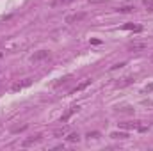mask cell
<instances>
[{
    "mask_svg": "<svg viewBox=\"0 0 153 151\" xmlns=\"http://www.w3.org/2000/svg\"><path fill=\"white\" fill-rule=\"evenodd\" d=\"M89 84H91V80H84V82H82V84H80V85H76L75 89H73V91H71V94H75V93H78V91H82V89H85V87H87V85H89Z\"/></svg>",
    "mask_w": 153,
    "mask_h": 151,
    "instance_id": "52a82bcc",
    "label": "cell"
},
{
    "mask_svg": "<svg viewBox=\"0 0 153 151\" xmlns=\"http://www.w3.org/2000/svg\"><path fill=\"white\" fill-rule=\"evenodd\" d=\"M68 141H70V142H78V141H80V135H78V133H70V135H68Z\"/></svg>",
    "mask_w": 153,
    "mask_h": 151,
    "instance_id": "7c38bea8",
    "label": "cell"
},
{
    "mask_svg": "<svg viewBox=\"0 0 153 151\" xmlns=\"http://www.w3.org/2000/svg\"><path fill=\"white\" fill-rule=\"evenodd\" d=\"M143 4L146 5L148 11H153V0H143Z\"/></svg>",
    "mask_w": 153,
    "mask_h": 151,
    "instance_id": "9a60e30c",
    "label": "cell"
},
{
    "mask_svg": "<svg viewBox=\"0 0 153 151\" xmlns=\"http://www.w3.org/2000/svg\"><path fill=\"white\" fill-rule=\"evenodd\" d=\"M75 112H78V107H71L70 110H66V114L61 117V123H66V121H68V119H70V117H71Z\"/></svg>",
    "mask_w": 153,
    "mask_h": 151,
    "instance_id": "5b68a950",
    "label": "cell"
},
{
    "mask_svg": "<svg viewBox=\"0 0 153 151\" xmlns=\"http://www.w3.org/2000/svg\"><path fill=\"white\" fill-rule=\"evenodd\" d=\"M153 91V84H148L146 87H144V93H152Z\"/></svg>",
    "mask_w": 153,
    "mask_h": 151,
    "instance_id": "d6986e66",
    "label": "cell"
},
{
    "mask_svg": "<svg viewBox=\"0 0 153 151\" xmlns=\"http://www.w3.org/2000/svg\"><path fill=\"white\" fill-rule=\"evenodd\" d=\"M85 18V13H75V14H70L66 16V23H78Z\"/></svg>",
    "mask_w": 153,
    "mask_h": 151,
    "instance_id": "277c9868",
    "label": "cell"
},
{
    "mask_svg": "<svg viewBox=\"0 0 153 151\" xmlns=\"http://www.w3.org/2000/svg\"><path fill=\"white\" fill-rule=\"evenodd\" d=\"M123 29H126V30H135V32H141V30H143L141 25H134V23H126Z\"/></svg>",
    "mask_w": 153,
    "mask_h": 151,
    "instance_id": "9c48e42d",
    "label": "cell"
},
{
    "mask_svg": "<svg viewBox=\"0 0 153 151\" xmlns=\"http://www.w3.org/2000/svg\"><path fill=\"white\" fill-rule=\"evenodd\" d=\"M68 132H70V130H68V126H62V128L55 130V132H53V135H55V137H64Z\"/></svg>",
    "mask_w": 153,
    "mask_h": 151,
    "instance_id": "30bf717a",
    "label": "cell"
},
{
    "mask_svg": "<svg viewBox=\"0 0 153 151\" xmlns=\"http://www.w3.org/2000/svg\"><path fill=\"white\" fill-rule=\"evenodd\" d=\"M132 84V78L130 76H125V78H121L117 84H116V87H126V85H130Z\"/></svg>",
    "mask_w": 153,
    "mask_h": 151,
    "instance_id": "8992f818",
    "label": "cell"
},
{
    "mask_svg": "<svg viewBox=\"0 0 153 151\" xmlns=\"http://www.w3.org/2000/svg\"><path fill=\"white\" fill-rule=\"evenodd\" d=\"M46 59H50V52H48V50H38V52H34V55L30 57V62H32V64H41V62H45Z\"/></svg>",
    "mask_w": 153,
    "mask_h": 151,
    "instance_id": "6da1fadb",
    "label": "cell"
},
{
    "mask_svg": "<svg viewBox=\"0 0 153 151\" xmlns=\"http://www.w3.org/2000/svg\"><path fill=\"white\" fill-rule=\"evenodd\" d=\"M70 2H73V0H59L57 4H70Z\"/></svg>",
    "mask_w": 153,
    "mask_h": 151,
    "instance_id": "44dd1931",
    "label": "cell"
},
{
    "mask_svg": "<svg viewBox=\"0 0 153 151\" xmlns=\"http://www.w3.org/2000/svg\"><path fill=\"white\" fill-rule=\"evenodd\" d=\"M111 137H112V139H126L128 133H125V132H112Z\"/></svg>",
    "mask_w": 153,
    "mask_h": 151,
    "instance_id": "8fae6325",
    "label": "cell"
},
{
    "mask_svg": "<svg viewBox=\"0 0 153 151\" xmlns=\"http://www.w3.org/2000/svg\"><path fill=\"white\" fill-rule=\"evenodd\" d=\"M125 130H137V132H148L146 124H141V121H134V123H121L119 124Z\"/></svg>",
    "mask_w": 153,
    "mask_h": 151,
    "instance_id": "7a4b0ae2",
    "label": "cell"
},
{
    "mask_svg": "<svg viewBox=\"0 0 153 151\" xmlns=\"http://www.w3.org/2000/svg\"><path fill=\"white\" fill-rule=\"evenodd\" d=\"M119 112H126V114H132V112H134V109H130V107H123V109H119Z\"/></svg>",
    "mask_w": 153,
    "mask_h": 151,
    "instance_id": "e0dca14e",
    "label": "cell"
},
{
    "mask_svg": "<svg viewBox=\"0 0 153 151\" xmlns=\"http://www.w3.org/2000/svg\"><path fill=\"white\" fill-rule=\"evenodd\" d=\"M41 141V135H36V137H32V139H27V141H23V146L27 148V146H30V144H36Z\"/></svg>",
    "mask_w": 153,
    "mask_h": 151,
    "instance_id": "ba28073f",
    "label": "cell"
},
{
    "mask_svg": "<svg viewBox=\"0 0 153 151\" xmlns=\"http://www.w3.org/2000/svg\"><path fill=\"white\" fill-rule=\"evenodd\" d=\"M117 11H119V13H132V11H134V5H123V7H119Z\"/></svg>",
    "mask_w": 153,
    "mask_h": 151,
    "instance_id": "4fadbf2b",
    "label": "cell"
},
{
    "mask_svg": "<svg viewBox=\"0 0 153 151\" xmlns=\"http://www.w3.org/2000/svg\"><path fill=\"white\" fill-rule=\"evenodd\" d=\"M87 137H89V139H91V137H93V139H96V137H98V132H93V133H89Z\"/></svg>",
    "mask_w": 153,
    "mask_h": 151,
    "instance_id": "ffe728a7",
    "label": "cell"
},
{
    "mask_svg": "<svg viewBox=\"0 0 153 151\" xmlns=\"http://www.w3.org/2000/svg\"><path fill=\"white\" fill-rule=\"evenodd\" d=\"M123 66H126V62H117V64H114L111 70H117V68H123Z\"/></svg>",
    "mask_w": 153,
    "mask_h": 151,
    "instance_id": "ac0fdd59",
    "label": "cell"
},
{
    "mask_svg": "<svg viewBox=\"0 0 153 151\" xmlns=\"http://www.w3.org/2000/svg\"><path fill=\"white\" fill-rule=\"evenodd\" d=\"M144 46H146L144 43H132V44H130V48H132V50H143Z\"/></svg>",
    "mask_w": 153,
    "mask_h": 151,
    "instance_id": "5bb4252c",
    "label": "cell"
},
{
    "mask_svg": "<svg viewBox=\"0 0 153 151\" xmlns=\"http://www.w3.org/2000/svg\"><path fill=\"white\" fill-rule=\"evenodd\" d=\"M70 80V76H64V78H59V82H55V87H59V85H62V84H66Z\"/></svg>",
    "mask_w": 153,
    "mask_h": 151,
    "instance_id": "2e32d148",
    "label": "cell"
},
{
    "mask_svg": "<svg viewBox=\"0 0 153 151\" xmlns=\"http://www.w3.org/2000/svg\"><path fill=\"white\" fill-rule=\"evenodd\" d=\"M30 84H32V80H30V78H25V80H22V82H16V84H13L11 91H13V93H18V91H22V89L29 87Z\"/></svg>",
    "mask_w": 153,
    "mask_h": 151,
    "instance_id": "3957f363",
    "label": "cell"
}]
</instances>
